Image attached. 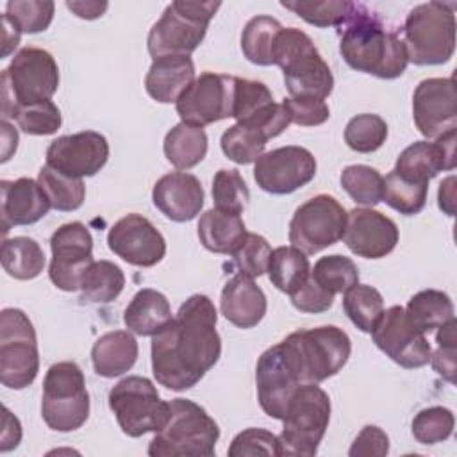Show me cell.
Masks as SVG:
<instances>
[{
    "mask_svg": "<svg viewBox=\"0 0 457 457\" xmlns=\"http://www.w3.org/2000/svg\"><path fill=\"white\" fill-rule=\"evenodd\" d=\"M218 312L205 295L189 296L175 318L152 336V373L171 391L196 386L221 355Z\"/></svg>",
    "mask_w": 457,
    "mask_h": 457,
    "instance_id": "6da1fadb",
    "label": "cell"
},
{
    "mask_svg": "<svg viewBox=\"0 0 457 457\" xmlns=\"http://www.w3.org/2000/svg\"><path fill=\"white\" fill-rule=\"evenodd\" d=\"M339 52L350 68L386 80L400 77L409 64L402 37L386 29L362 4H357L353 14L341 25Z\"/></svg>",
    "mask_w": 457,
    "mask_h": 457,
    "instance_id": "7a4b0ae2",
    "label": "cell"
},
{
    "mask_svg": "<svg viewBox=\"0 0 457 457\" xmlns=\"http://www.w3.org/2000/svg\"><path fill=\"white\" fill-rule=\"evenodd\" d=\"M277 345L298 384H320L334 377L352 353L348 334L336 325L300 328Z\"/></svg>",
    "mask_w": 457,
    "mask_h": 457,
    "instance_id": "3957f363",
    "label": "cell"
},
{
    "mask_svg": "<svg viewBox=\"0 0 457 457\" xmlns=\"http://www.w3.org/2000/svg\"><path fill=\"white\" fill-rule=\"evenodd\" d=\"M273 64L282 70L293 98L325 100L334 89V75L312 39L300 29L287 27L277 34Z\"/></svg>",
    "mask_w": 457,
    "mask_h": 457,
    "instance_id": "277c9868",
    "label": "cell"
},
{
    "mask_svg": "<svg viewBox=\"0 0 457 457\" xmlns=\"http://www.w3.org/2000/svg\"><path fill=\"white\" fill-rule=\"evenodd\" d=\"M220 437L218 423L187 398L170 402L166 423L148 445L150 457H211Z\"/></svg>",
    "mask_w": 457,
    "mask_h": 457,
    "instance_id": "5b68a950",
    "label": "cell"
},
{
    "mask_svg": "<svg viewBox=\"0 0 457 457\" xmlns=\"http://www.w3.org/2000/svg\"><path fill=\"white\" fill-rule=\"evenodd\" d=\"M402 32L409 62L416 66L448 62L455 52L453 4L427 2L412 7Z\"/></svg>",
    "mask_w": 457,
    "mask_h": 457,
    "instance_id": "8992f818",
    "label": "cell"
},
{
    "mask_svg": "<svg viewBox=\"0 0 457 457\" xmlns=\"http://www.w3.org/2000/svg\"><path fill=\"white\" fill-rule=\"evenodd\" d=\"M330 421V398L318 384H302L291 395L278 436V455L312 457Z\"/></svg>",
    "mask_w": 457,
    "mask_h": 457,
    "instance_id": "52a82bcc",
    "label": "cell"
},
{
    "mask_svg": "<svg viewBox=\"0 0 457 457\" xmlns=\"http://www.w3.org/2000/svg\"><path fill=\"white\" fill-rule=\"evenodd\" d=\"M220 7V2H171L148 32L150 57L155 61L166 55H189L204 41L209 21Z\"/></svg>",
    "mask_w": 457,
    "mask_h": 457,
    "instance_id": "ba28073f",
    "label": "cell"
},
{
    "mask_svg": "<svg viewBox=\"0 0 457 457\" xmlns=\"http://www.w3.org/2000/svg\"><path fill=\"white\" fill-rule=\"evenodd\" d=\"M59 87V66L54 55L37 46L21 48L2 71V116L16 105L50 100Z\"/></svg>",
    "mask_w": 457,
    "mask_h": 457,
    "instance_id": "9c48e42d",
    "label": "cell"
},
{
    "mask_svg": "<svg viewBox=\"0 0 457 457\" xmlns=\"http://www.w3.org/2000/svg\"><path fill=\"white\" fill-rule=\"evenodd\" d=\"M41 416L48 428L71 432L89 418V393L84 373L73 361L55 362L43 380Z\"/></svg>",
    "mask_w": 457,
    "mask_h": 457,
    "instance_id": "30bf717a",
    "label": "cell"
},
{
    "mask_svg": "<svg viewBox=\"0 0 457 457\" xmlns=\"http://www.w3.org/2000/svg\"><path fill=\"white\" fill-rule=\"evenodd\" d=\"M39 371L36 330L21 309L0 312V382L9 389H23Z\"/></svg>",
    "mask_w": 457,
    "mask_h": 457,
    "instance_id": "8fae6325",
    "label": "cell"
},
{
    "mask_svg": "<svg viewBox=\"0 0 457 457\" xmlns=\"http://www.w3.org/2000/svg\"><path fill=\"white\" fill-rule=\"evenodd\" d=\"M109 407L129 437L159 432L170 414V402L161 400L154 382L139 375L121 378L109 391Z\"/></svg>",
    "mask_w": 457,
    "mask_h": 457,
    "instance_id": "7c38bea8",
    "label": "cell"
},
{
    "mask_svg": "<svg viewBox=\"0 0 457 457\" xmlns=\"http://www.w3.org/2000/svg\"><path fill=\"white\" fill-rule=\"evenodd\" d=\"M346 211L330 195H316L296 207L289 221V243L305 255L336 245L345 232Z\"/></svg>",
    "mask_w": 457,
    "mask_h": 457,
    "instance_id": "4fadbf2b",
    "label": "cell"
},
{
    "mask_svg": "<svg viewBox=\"0 0 457 457\" xmlns=\"http://www.w3.org/2000/svg\"><path fill=\"white\" fill-rule=\"evenodd\" d=\"M52 261L48 277L61 291H77L82 287L84 277L93 261V237L80 221L61 225L50 239Z\"/></svg>",
    "mask_w": 457,
    "mask_h": 457,
    "instance_id": "5bb4252c",
    "label": "cell"
},
{
    "mask_svg": "<svg viewBox=\"0 0 457 457\" xmlns=\"http://www.w3.org/2000/svg\"><path fill=\"white\" fill-rule=\"evenodd\" d=\"M370 334L377 348L402 368L414 370L430 362L432 346L425 332L409 321L402 305L386 309Z\"/></svg>",
    "mask_w": 457,
    "mask_h": 457,
    "instance_id": "9a60e30c",
    "label": "cell"
},
{
    "mask_svg": "<svg viewBox=\"0 0 457 457\" xmlns=\"http://www.w3.org/2000/svg\"><path fill=\"white\" fill-rule=\"evenodd\" d=\"M236 77L204 71L175 102L184 123L205 127L232 116Z\"/></svg>",
    "mask_w": 457,
    "mask_h": 457,
    "instance_id": "2e32d148",
    "label": "cell"
},
{
    "mask_svg": "<svg viewBox=\"0 0 457 457\" xmlns=\"http://www.w3.org/2000/svg\"><path fill=\"white\" fill-rule=\"evenodd\" d=\"M316 175L314 155L296 145L280 146L262 154L253 166V179L257 186L271 195H289Z\"/></svg>",
    "mask_w": 457,
    "mask_h": 457,
    "instance_id": "e0dca14e",
    "label": "cell"
},
{
    "mask_svg": "<svg viewBox=\"0 0 457 457\" xmlns=\"http://www.w3.org/2000/svg\"><path fill=\"white\" fill-rule=\"evenodd\" d=\"M412 118L418 130L437 139L457 129V96L453 77L421 80L412 95Z\"/></svg>",
    "mask_w": 457,
    "mask_h": 457,
    "instance_id": "ac0fdd59",
    "label": "cell"
},
{
    "mask_svg": "<svg viewBox=\"0 0 457 457\" xmlns=\"http://www.w3.org/2000/svg\"><path fill=\"white\" fill-rule=\"evenodd\" d=\"M107 159L109 143L95 130L59 136L46 148V166L73 179L96 175Z\"/></svg>",
    "mask_w": 457,
    "mask_h": 457,
    "instance_id": "d6986e66",
    "label": "cell"
},
{
    "mask_svg": "<svg viewBox=\"0 0 457 457\" xmlns=\"http://www.w3.org/2000/svg\"><path fill=\"white\" fill-rule=\"evenodd\" d=\"M109 250L125 262L150 268L162 261L166 241L155 225L136 212L120 218L107 232Z\"/></svg>",
    "mask_w": 457,
    "mask_h": 457,
    "instance_id": "ffe728a7",
    "label": "cell"
},
{
    "mask_svg": "<svg viewBox=\"0 0 457 457\" xmlns=\"http://www.w3.org/2000/svg\"><path fill=\"white\" fill-rule=\"evenodd\" d=\"M232 118L259 129L268 139L280 136L291 123L286 107L273 102L271 91L259 80L236 77Z\"/></svg>",
    "mask_w": 457,
    "mask_h": 457,
    "instance_id": "44dd1931",
    "label": "cell"
},
{
    "mask_svg": "<svg viewBox=\"0 0 457 457\" xmlns=\"http://www.w3.org/2000/svg\"><path fill=\"white\" fill-rule=\"evenodd\" d=\"M341 239L352 253L364 259H380L395 250L398 227L389 216L371 207H355L346 212Z\"/></svg>",
    "mask_w": 457,
    "mask_h": 457,
    "instance_id": "7402d4cb",
    "label": "cell"
},
{
    "mask_svg": "<svg viewBox=\"0 0 457 457\" xmlns=\"http://www.w3.org/2000/svg\"><path fill=\"white\" fill-rule=\"evenodd\" d=\"M255 382L261 409L275 420L284 418L291 395L298 386H302L286 364L278 345L261 353L255 368Z\"/></svg>",
    "mask_w": 457,
    "mask_h": 457,
    "instance_id": "603a6c76",
    "label": "cell"
},
{
    "mask_svg": "<svg viewBox=\"0 0 457 457\" xmlns=\"http://www.w3.org/2000/svg\"><path fill=\"white\" fill-rule=\"evenodd\" d=\"M154 205L171 221H191L204 207V187L200 180L186 171L162 175L152 189Z\"/></svg>",
    "mask_w": 457,
    "mask_h": 457,
    "instance_id": "cb8c5ba5",
    "label": "cell"
},
{
    "mask_svg": "<svg viewBox=\"0 0 457 457\" xmlns=\"http://www.w3.org/2000/svg\"><path fill=\"white\" fill-rule=\"evenodd\" d=\"M2 230L7 234L11 227L32 225L50 211L52 204L37 180L21 177L16 180H2Z\"/></svg>",
    "mask_w": 457,
    "mask_h": 457,
    "instance_id": "d4e9b609",
    "label": "cell"
},
{
    "mask_svg": "<svg viewBox=\"0 0 457 457\" xmlns=\"http://www.w3.org/2000/svg\"><path fill=\"white\" fill-rule=\"evenodd\" d=\"M455 168V130L434 143L416 141L396 159L395 171L420 182H430L439 171Z\"/></svg>",
    "mask_w": 457,
    "mask_h": 457,
    "instance_id": "484cf974",
    "label": "cell"
},
{
    "mask_svg": "<svg viewBox=\"0 0 457 457\" xmlns=\"http://www.w3.org/2000/svg\"><path fill=\"white\" fill-rule=\"evenodd\" d=\"M266 309V295L253 278L237 273L225 282L220 296V311L225 320L237 328H252L259 325Z\"/></svg>",
    "mask_w": 457,
    "mask_h": 457,
    "instance_id": "4316f807",
    "label": "cell"
},
{
    "mask_svg": "<svg viewBox=\"0 0 457 457\" xmlns=\"http://www.w3.org/2000/svg\"><path fill=\"white\" fill-rule=\"evenodd\" d=\"M195 79V64L189 55H166L152 62L145 77V89L155 102L171 104Z\"/></svg>",
    "mask_w": 457,
    "mask_h": 457,
    "instance_id": "83f0119b",
    "label": "cell"
},
{
    "mask_svg": "<svg viewBox=\"0 0 457 457\" xmlns=\"http://www.w3.org/2000/svg\"><path fill=\"white\" fill-rule=\"evenodd\" d=\"M137 353L139 346L130 330H111L95 341L91 361L100 377L114 378L136 364Z\"/></svg>",
    "mask_w": 457,
    "mask_h": 457,
    "instance_id": "f1b7e54d",
    "label": "cell"
},
{
    "mask_svg": "<svg viewBox=\"0 0 457 457\" xmlns=\"http://www.w3.org/2000/svg\"><path fill=\"white\" fill-rule=\"evenodd\" d=\"M198 239L214 253H234L246 237V227L241 214L209 209L198 220Z\"/></svg>",
    "mask_w": 457,
    "mask_h": 457,
    "instance_id": "f546056e",
    "label": "cell"
},
{
    "mask_svg": "<svg viewBox=\"0 0 457 457\" xmlns=\"http://www.w3.org/2000/svg\"><path fill=\"white\" fill-rule=\"evenodd\" d=\"M171 321V307L168 298L157 289H139L129 302L123 323L137 336H155Z\"/></svg>",
    "mask_w": 457,
    "mask_h": 457,
    "instance_id": "4dcf8cb0",
    "label": "cell"
},
{
    "mask_svg": "<svg viewBox=\"0 0 457 457\" xmlns=\"http://www.w3.org/2000/svg\"><path fill=\"white\" fill-rule=\"evenodd\" d=\"M164 155L179 170H189L200 164L207 154V134L204 127L177 123L164 136Z\"/></svg>",
    "mask_w": 457,
    "mask_h": 457,
    "instance_id": "1f68e13d",
    "label": "cell"
},
{
    "mask_svg": "<svg viewBox=\"0 0 457 457\" xmlns=\"http://www.w3.org/2000/svg\"><path fill=\"white\" fill-rule=\"evenodd\" d=\"M2 268L16 280H32L45 268V253L39 243L27 236H16L4 239L2 250Z\"/></svg>",
    "mask_w": 457,
    "mask_h": 457,
    "instance_id": "d6a6232c",
    "label": "cell"
},
{
    "mask_svg": "<svg viewBox=\"0 0 457 457\" xmlns=\"http://www.w3.org/2000/svg\"><path fill=\"white\" fill-rule=\"evenodd\" d=\"M311 275V264L307 255L291 246H278L271 250L270 264H268V277L271 284L282 293H295Z\"/></svg>",
    "mask_w": 457,
    "mask_h": 457,
    "instance_id": "836d02e7",
    "label": "cell"
},
{
    "mask_svg": "<svg viewBox=\"0 0 457 457\" xmlns=\"http://www.w3.org/2000/svg\"><path fill=\"white\" fill-rule=\"evenodd\" d=\"M405 314L409 321L421 332H430L453 318V303L445 291L423 289L411 296Z\"/></svg>",
    "mask_w": 457,
    "mask_h": 457,
    "instance_id": "e575fe53",
    "label": "cell"
},
{
    "mask_svg": "<svg viewBox=\"0 0 457 457\" xmlns=\"http://www.w3.org/2000/svg\"><path fill=\"white\" fill-rule=\"evenodd\" d=\"M284 27L280 21L273 16H253L246 21L243 34H241V50L243 55L257 64V66H270L273 64V45L277 39V34Z\"/></svg>",
    "mask_w": 457,
    "mask_h": 457,
    "instance_id": "d590c367",
    "label": "cell"
},
{
    "mask_svg": "<svg viewBox=\"0 0 457 457\" xmlns=\"http://www.w3.org/2000/svg\"><path fill=\"white\" fill-rule=\"evenodd\" d=\"M125 286L121 268L111 261H95L82 282L80 296L91 303H109L120 296Z\"/></svg>",
    "mask_w": 457,
    "mask_h": 457,
    "instance_id": "8d00e7d4",
    "label": "cell"
},
{
    "mask_svg": "<svg viewBox=\"0 0 457 457\" xmlns=\"http://www.w3.org/2000/svg\"><path fill=\"white\" fill-rule=\"evenodd\" d=\"M427 193L428 182L407 179L393 170L384 179L382 200L400 214L414 216L423 211L427 204Z\"/></svg>",
    "mask_w": 457,
    "mask_h": 457,
    "instance_id": "74e56055",
    "label": "cell"
},
{
    "mask_svg": "<svg viewBox=\"0 0 457 457\" xmlns=\"http://www.w3.org/2000/svg\"><path fill=\"white\" fill-rule=\"evenodd\" d=\"M280 5L293 11L303 21L320 29L341 27L357 7L355 2L348 0H282Z\"/></svg>",
    "mask_w": 457,
    "mask_h": 457,
    "instance_id": "f35d334b",
    "label": "cell"
},
{
    "mask_svg": "<svg viewBox=\"0 0 457 457\" xmlns=\"http://www.w3.org/2000/svg\"><path fill=\"white\" fill-rule=\"evenodd\" d=\"M343 309L359 330L371 332L384 312V298L373 286L357 282L345 291Z\"/></svg>",
    "mask_w": 457,
    "mask_h": 457,
    "instance_id": "ab89813d",
    "label": "cell"
},
{
    "mask_svg": "<svg viewBox=\"0 0 457 457\" xmlns=\"http://www.w3.org/2000/svg\"><path fill=\"white\" fill-rule=\"evenodd\" d=\"M37 182L46 193L52 207L57 211L71 212L84 204L86 186L82 179L66 177L45 164L37 173Z\"/></svg>",
    "mask_w": 457,
    "mask_h": 457,
    "instance_id": "60d3db41",
    "label": "cell"
},
{
    "mask_svg": "<svg viewBox=\"0 0 457 457\" xmlns=\"http://www.w3.org/2000/svg\"><path fill=\"white\" fill-rule=\"evenodd\" d=\"M268 137L255 127L245 123H234L220 139L223 154L236 164H250L264 154Z\"/></svg>",
    "mask_w": 457,
    "mask_h": 457,
    "instance_id": "b9f144b4",
    "label": "cell"
},
{
    "mask_svg": "<svg viewBox=\"0 0 457 457\" xmlns=\"http://www.w3.org/2000/svg\"><path fill=\"white\" fill-rule=\"evenodd\" d=\"M311 278L336 296L359 282V268L350 257L332 253L316 261L314 268L311 270Z\"/></svg>",
    "mask_w": 457,
    "mask_h": 457,
    "instance_id": "7bdbcfd3",
    "label": "cell"
},
{
    "mask_svg": "<svg viewBox=\"0 0 457 457\" xmlns=\"http://www.w3.org/2000/svg\"><path fill=\"white\" fill-rule=\"evenodd\" d=\"M339 182L350 198L361 205H377L382 202L384 177L371 166L350 164L341 171Z\"/></svg>",
    "mask_w": 457,
    "mask_h": 457,
    "instance_id": "ee69618b",
    "label": "cell"
},
{
    "mask_svg": "<svg viewBox=\"0 0 457 457\" xmlns=\"http://www.w3.org/2000/svg\"><path fill=\"white\" fill-rule=\"evenodd\" d=\"M387 139V123L382 116L362 112L353 116L345 127V143L359 154L378 150Z\"/></svg>",
    "mask_w": 457,
    "mask_h": 457,
    "instance_id": "f6af8a7d",
    "label": "cell"
},
{
    "mask_svg": "<svg viewBox=\"0 0 457 457\" xmlns=\"http://www.w3.org/2000/svg\"><path fill=\"white\" fill-rule=\"evenodd\" d=\"M54 11L55 5L50 0H11L2 16L20 32L36 34L50 27Z\"/></svg>",
    "mask_w": 457,
    "mask_h": 457,
    "instance_id": "bcb514c9",
    "label": "cell"
},
{
    "mask_svg": "<svg viewBox=\"0 0 457 457\" xmlns=\"http://www.w3.org/2000/svg\"><path fill=\"white\" fill-rule=\"evenodd\" d=\"M7 118H14L18 127L30 136H50L62 123L61 111L52 100L16 105Z\"/></svg>",
    "mask_w": 457,
    "mask_h": 457,
    "instance_id": "7dc6e473",
    "label": "cell"
},
{
    "mask_svg": "<svg viewBox=\"0 0 457 457\" xmlns=\"http://www.w3.org/2000/svg\"><path fill=\"white\" fill-rule=\"evenodd\" d=\"M453 425V412L446 407L434 405L421 409L414 416L411 423V432L420 445H436L446 441L452 436Z\"/></svg>",
    "mask_w": 457,
    "mask_h": 457,
    "instance_id": "c3c4849f",
    "label": "cell"
},
{
    "mask_svg": "<svg viewBox=\"0 0 457 457\" xmlns=\"http://www.w3.org/2000/svg\"><path fill=\"white\" fill-rule=\"evenodd\" d=\"M250 198L248 186L237 170H218L212 179V200L216 209L241 214Z\"/></svg>",
    "mask_w": 457,
    "mask_h": 457,
    "instance_id": "681fc988",
    "label": "cell"
},
{
    "mask_svg": "<svg viewBox=\"0 0 457 457\" xmlns=\"http://www.w3.org/2000/svg\"><path fill=\"white\" fill-rule=\"evenodd\" d=\"M232 257L239 273L250 278H255V277H261L264 271H268L271 246L262 236L248 232L241 246L232 253Z\"/></svg>",
    "mask_w": 457,
    "mask_h": 457,
    "instance_id": "f907efd6",
    "label": "cell"
},
{
    "mask_svg": "<svg viewBox=\"0 0 457 457\" xmlns=\"http://www.w3.org/2000/svg\"><path fill=\"white\" fill-rule=\"evenodd\" d=\"M228 455H278V436L264 428L250 427L232 439L228 446Z\"/></svg>",
    "mask_w": 457,
    "mask_h": 457,
    "instance_id": "816d5d0a",
    "label": "cell"
},
{
    "mask_svg": "<svg viewBox=\"0 0 457 457\" xmlns=\"http://www.w3.org/2000/svg\"><path fill=\"white\" fill-rule=\"evenodd\" d=\"M282 105L286 107L291 123L300 127H316L328 120L330 109L325 100L318 98H284Z\"/></svg>",
    "mask_w": 457,
    "mask_h": 457,
    "instance_id": "f5cc1de1",
    "label": "cell"
},
{
    "mask_svg": "<svg viewBox=\"0 0 457 457\" xmlns=\"http://www.w3.org/2000/svg\"><path fill=\"white\" fill-rule=\"evenodd\" d=\"M291 303L300 312H325L334 303V295L325 291L321 286H318L311 275L305 280L303 286H300L295 293H291Z\"/></svg>",
    "mask_w": 457,
    "mask_h": 457,
    "instance_id": "db71d44e",
    "label": "cell"
},
{
    "mask_svg": "<svg viewBox=\"0 0 457 457\" xmlns=\"http://www.w3.org/2000/svg\"><path fill=\"white\" fill-rule=\"evenodd\" d=\"M389 452V437L387 434L377 427V425H366L352 443L348 455L357 457V455H387Z\"/></svg>",
    "mask_w": 457,
    "mask_h": 457,
    "instance_id": "11a10c76",
    "label": "cell"
},
{
    "mask_svg": "<svg viewBox=\"0 0 457 457\" xmlns=\"http://www.w3.org/2000/svg\"><path fill=\"white\" fill-rule=\"evenodd\" d=\"M455 355L457 346L455 345H437V350L430 353L432 368L437 375H441L450 384H455Z\"/></svg>",
    "mask_w": 457,
    "mask_h": 457,
    "instance_id": "9f6ffc18",
    "label": "cell"
},
{
    "mask_svg": "<svg viewBox=\"0 0 457 457\" xmlns=\"http://www.w3.org/2000/svg\"><path fill=\"white\" fill-rule=\"evenodd\" d=\"M21 439V425L20 420L16 416H12L9 412L7 407H4V428H2V445L0 450L2 452H9L12 448L18 446Z\"/></svg>",
    "mask_w": 457,
    "mask_h": 457,
    "instance_id": "6f0895ef",
    "label": "cell"
},
{
    "mask_svg": "<svg viewBox=\"0 0 457 457\" xmlns=\"http://www.w3.org/2000/svg\"><path fill=\"white\" fill-rule=\"evenodd\" d=\"M66 7L75 16H79L82 20H96L107 11L109 4L107 2H82V0H79V2H66Z\"/></svg>",
    "mask_w": 457,
    "mask_h": 457,
    "instance_id": "680465c9",
    "label": "cell"
},
{
    "mask_svg": "<svg viewBox=\"0 0 457 457\" xmlns=\"http://www.w3.org/2000/svg\"><path fill=\"white\" fill-rule=\"evenodd\" d=\"M437 204H439V209H441L445 214H448V216H453V214H455V175L446 177V179L439 184Z\"/></svg>",
    "mask_w": 457,
    "mask_h": 457,
    "instance_id": "91938a15",
    "label": "cell"
},
{
    "mask_svg": "<svg viewBox=\"0 0 457 457\" xmlns=\"http://www.w3.org/2000/svg\"><path fill=\"white\" fill-rule=\"evenodd\" d=\"M0 127H2V162H7L11 155L16 152L18 132L7 120H2Z\"/></svg>",
    "mask_w": 457,
    "mask_h": 457,
    "instance_id": "94428289",
    "label": "cell"
},
{
    "mask_svg": "<svg viewBox=\"0 0 457 457\" xmlns=\"http://www.w3.org/2000/svg\"><path fill=\"white\" fill-rule=\"evenodd\" d=\"M2 27H4V48H2V59H4L18 46L21 32L16 27H12L4 16H2Z\"/></svg>",
    "mask_w": 457,
    "mask_h": 457,
    "instance_id": "6125c7cd",
    "label": "cell"
}]
</instances>
